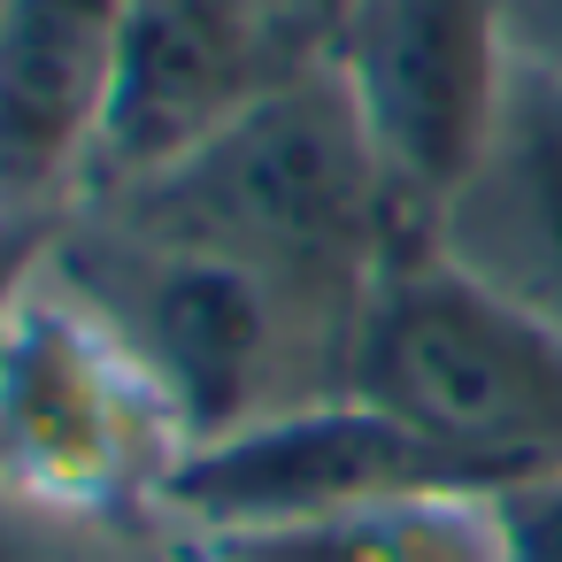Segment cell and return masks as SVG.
<instances>
[{
  "mask_svg": "<svg viewBox=\"0 0 562 562\" xmlns=\"http://www.w3.org/2000/svg\"><path fill=\"white\" fill-rule=\"evenodd\" d=\"M508 40H516V63L562 78V0H508Z\"/></svg>",
  "mask_w": 562,
  "mask_h": 562,
  "instance_id": "obj_13",
  "label": "cell"
},
{
  "mask_svg": "<svg viewBox=\"0 0 562 562\" xmlns=\"http://www.w3.org/2000/svg\"><path fill=\"white\" fill-rule=\"evenodd\" d=\"M0 232H9V216H0Z\"/></svg>",
  "mask_w": 562,
  "mask_h": 562,
  "instance_id": "obj_17",
  "label": "cell"
},
{
  "mask_svg": "<svg viewBox=\"0 0 562 562\" xmlns=\"http://www.w3.org/2000/svg\"><path fill=\"white\" fill-rule=\"evenodd\" d=\"M316 9H324V16H339V9H347V0H316Z\"/></svg>",
  "mask_w": 562,
  "mask_h": 562,
  "instance_id": "obj_16",
  "label": "cell"
},
{
  "mask_svg": "<svg viewBox=\"0 0 562 562\" xmlns=\"http://www.w3.org/2000/svg\"><path fill=\"white\" fill-rule=\"evenodd\" d=\"M431 493L493 501L408 424L339 393V401L270 416L239 439L193 447L162 493V516L178 531L216 539V531H262V524H301V516H339V508H378V501H431Z\"/></svg>",
  "mask_w": 562,
  "mask_h": 562,
  "instance_id": "obj_7",
  "label": "cell"
},
{
  "mask_svg": "<svg viewBox=\"0 0 562 562\" xmlns=\"http://www.w3.org/2000/svg\"><path fill=\"white\" fill-rule=\"evenodd\" d=\"M86 201L132 216L147 232L216 247L355 331H362L378 270L401 247H416L331 63L293 78L285 93L255 101L224 132H209L193 155H178L132 186H101Z\"/></svg>",
  "mask_w": 562,
  "mask_h": 562,
  "instance_id": "obj_1",
  "label": "cell"
},
{
  "mask_svg": "<svg viewBox=\"0 0 562 562\" xmlns=\"http://www.w3.org/2000/svg\"><path fill=\"white\" fill-rule=\"evenodd\" d=\"M178 562H224L209 539H193V531H178Z\"/></svg>",
  "mask_w": 562,
  "mask_h": 562,
  "instance_id": "obj_15",
  "label": "cell"
},
{
  "mask_svg": "<svg viewBox=\"0 0 562 562\" xmlns=\"http://www.w3.org/2000/svg\"><path fill=\"white\" fill-rule=\"evenodd\" d=\"M0 562H178L170 516H86L0 493Z\"/></svg>",
  "mask_w": 562,
  "mask_h": 562,
  "instance_id": "obj_11",
  "label": "cell"
},
{
  "mask_svg": "<svg viewBox=\"0 0 562 562\" xmlns=\"http://www.w3.org/2000/svg\"><path fill=\"white\" fill-rule=\"evenodd\" d=\"M493 524H501V562H562V470L508 485L493 501Z\"/></svg>",
  "mask_w": 562,
  "mask_h": 562,
  "instance_id": "obj_12",
  "label": "cell"
},
{
  "mask_svg": "<svg viewBox=\"0 0 562 562\" xmlns=\"http://www.w3.org/2000/svg\"><path fill=\"white\" fill-rule=\"evenodd\" d=\"M324 47H331V16L316 0H132L124 78L86 193L132 186L193 155L255 101L324 70Z\"/></svg>",
  "mask_w": 562,
  "mask_h": 562,
  "instance_id": "obj_6",
  "label": "cell"
},
{
  "mask_svg": "<svg viewBox=\"0 0 562 562\" xmlns=\"http://www.w3.org/2000/svg\"><path fill=\"white\" fill-rule=\"evenodd\" d=\"M209 547L224 562H501V524L493 501L431 493V501H378V508H339L262 531H216Z\"/></svg>",
  "mask_w": 562,
  "mask_h": 562,
  "instance_id": "obj_10",
  "label": "cell"
},
{
  "mask_svg": "<svg viewBox=\"0 0 562 562\" xmlns=\"http://www.w3.org/2000/svg\"><path fill=\"white\" fill-rule=\"evenodd\" d=\"M324 63L401 224L431 239V216L485 155L516 78L508 0H347Z\"/></svg>",
  "mask_w": 562,
  "mask_h": 562,
  "instance_id": "obj_5",
  "label": "cell"
},
{
  "mask_svg": "<svg viewBox=\"0 0 562 562\" xmlns=\"http://www.w3.org/2000/svg\"><path fill=\"white\" fill-rule=\"evenodd\" d=\"M186 454L193 439L170 393L40 255L0 301V493L86 516H162Z\"/></svg>",
  "mask_w": 562,
  "mask_h": 562,
  "instance_id": "obj_4",
  "label": "cell"
},
{
  "mask_svg": "<svg viewBox=\"0 0 562 562\" xmlns=\"http://www.w3.org/2000/svg\"><path fill=\"white\" fill-rule=\"evenodd\" d=\"M347 393L408 424L493 501L562 470V331L462 278L431 239L378 270Z\"/></svg>",
  "mask_w": 562,
  "mask_h": 562,
  "instance_id": "obj_3",
  "label": "cell"
},
{
  "mask_svg": "<svg viewBox=\"0 0 562 562\" xmlns=\"http://www.w3.org/2000/svg\"><path fill=\"white\" fill-rule=\"evenodd\" d=\"M431 255L562 331V78L516 63L485 155L431 216Z\"/></svg>",
  "mask_w": 562,
  "mask_h": 562,
  "instance_id": "obj_9",
  "label": "cell"
},
{
  "mask_svg": "<svg viewBox=\"0 0 562 562\" xmlns=\"http://www.w3.org/2000/svg\"><path fill=\"white\" fill-rule=\"evenodd\" d=\"M47 262L147 362L193 447L239 439L270 416L347 393L355 324L293 301L285 285H270L262 270L216 247L147 232L86 201L55 224Z\"/></svg>",
  "mask_w": 562,
  "mask_h": 562,
  "instance_id": "obj_2",
  "label": "cell"
},
{
  "mask_svg": "<svg viewBox=\"0 0 562 562\" xmlns=\"http://www.w3.org/2000/svg\"><path fill=\"white\" fill-rule=\"evenodd\" d=\"M132 0H0V216L63 224L93 186Z\"/></svg>",
  "mask_w": 562,
  "mask_h": 562,
  "instance_id": "obj_8",
  "label": "cell"
},
{
  "mask_svg": "<svg viewBox=\"0 0 562 562\" xmlns=\"http://www.w3.org/2000/svg\"><path fill=\"white\" fill-rule=\"evenodd\" d=\"M47 239H55V224H9V232H0V301L24 285V270L47 255Z\"/></svg>",
  "mask_w": 562,
  "mask_h": 562,
  "instance_id": "obj_14",
  "label": "cell"
}]
</instances>
